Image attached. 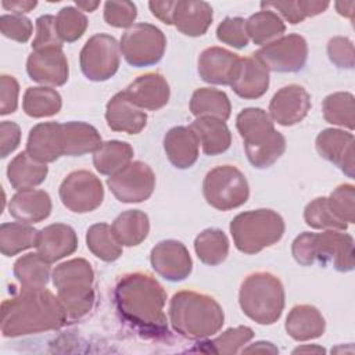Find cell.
<instances>
[{"label": "cell", "instance_id": "obj_1", "mask_svg": "<svg viewBox=\"0 0 355 355\" xmlns=\"http://www.w3.org/2000/svg\"><path fill=\"white\" fill-rule=\"evenodd\" d=\"M114 298L118 312L139 331L153 337L168 333L166 294L153 276L140 272L122 276L115 284Z\"/></svg>", "mask_w": 355, "mask_h": 355}, {"label": "cell", "instance_id": "obj_2", "mask_svg": "<svg viewBox=\"0 0 355 355\" xmlns=\"http://www.w3.org/2000/svg\"><path fill=\"white\" fill-rule=\"evenodd\" d=\"M68 313L51 291L44 287H21L1 304V333L18 337L55 330L68 320Z\"/></svg>", "mask_w": 355, "mask_h": 355}, {"label": "cell", "instance_id": "obj_3", "mask_svg": "<svg viewBox=\"0 0 355 355\" xmlns=\"http://www.w3.org/2000/svg\"><path fill=\"white\" fill-rule=\"evenodd\" d=\"M169 319L175 331L183 337L201 340L218 333L225 316L212 297L196 291H179L171 300Z\"/></svg>", "mask_w": 355, "mask_h": 355}, {"label": "cell", "instance_id": "obj_4", "mask_svg": "<svg viewBox=\"0 0 355 355\" xmlns=\"http://www.w3.org/2000/svg\"><path fill=\"white\" fill-rule=\"evenodd\" d=\"M236 126L244 140L248 161L255 168H268L286 150V139L273 126L262 108H245L236 118Z\"/></svg>", "mask_w": 355, "mask_h": 355}, {"label": "cell", "instance_id": "obj_5", "mask_svg": "<svg viewBox=\"0 0 355 355\" xmlns=\"http://www.w3.org/2000/svg\"><path fill=\"white\" fill-rule=\"evenodd\" d=\"M291 252L294 259L304 266L318 261L322 265L331 263L340 272L354 269V240L349 234L338 230L304 232L293 241Z\"/></svg>", "mask_w": 355, "mask_h": 355}, {"label": "cell", "instance_id": "obj_6", "mask_svg": "<svg viewBox=\"0 0 355 355\" xmlns=\"http://www.w3.org/2000/svg\"><path fill=\"white\" fill-rule=\"evenodd\" d=\"M93 277L92 265L83 258L62 262L54 269L53 284L69 319H79L92 309Z\"/></svg>", "mask_w": 355, "mask_h": 355}, {"label": "cell", "instance_id": "obj_7", "mask_svg": "<svg viewBox=\"0 0 355 355\" xmlns=\"http://www.w3.org/2000/svg\"><path fill=\"white\" fill-rule=\"evenodd\" d=\"M239 302L250 319L259 324H272L284 308L283 284L269 272H255L243 280Z\"/></svg>", "mask_w": 355, "mask_h": 355}, {"label": "cell", "instance_id": "obj_8", "mask_svg": "<svg viewBox=\"0 0 355 355\" xmlns=\"http://www.w3.org/2000/svg\"><path fill=\"white\" fill-rule=\"evenodd\" d=\"M230 233L239 251L257 254L283 237L284 220L272 209L247 211L232 220Z\"/></svg>", "mask_w": 355, "mask_h": 355}, {"label": "cell", "instance_id": "obj_9", "mask_svg": "<svg viewBox=\"0 0 355 355\" xmlns=\"http://www.w3.org/2000/svg\"><path fill=\"white\" fill-rule=\"evenodd\" d=\"M202 193L211 207L229 211L247 201L250 189L245 176L236 166L220 165L205 175Z\"/></svg>", "mask_w": 355, "mask_h": 355}, {"label": "cell", "instance_id": "obj_10", "mask_svg": "<svg viewBox=\"0 0 355 355\" xmlns=\"http://www.w3.org/2000/svg\"><path fill=\"white\" fill-rule=\"evenodd\" d=\"M166 39L164 33L151 24L132 25L121 39V53L133 67H148L157 64L165 51Z\"/></svg>", "mask_w": 355, "mask_h": 355}, {"label": "cell", "instance_id": "obj_11", "mask_svg": "<svg viewBox=\"0 0 355 355\" xmlns=\"http://www.w3.org/2000/svg\"><path fill=\"white\" fill-rule=\"evenodd\" d=\"M119 44L115 37L98 33L92 36L80 51V69L94 82L110 79L119 67Z\"/></svg>", "mask_w": 355, "mask_h": 355}, {"label": "cell", "instance_id": "obj_12", "mask_svg": "<svg viewBox=\"0 0 355 355\" xmlns=\"http://www.w3.org/2000/svg\"><path fill=\"white\" fill-rule=\"evenodd\" d=\"M252 55L268 71L297 72L306 62L308 44L302 36L293 33L265 44Z\"/></svg>", "mask_w": 355, "mask_h": 355}, {"label": "cell", "instance_id": "obj_13", "mask_svg": "<svg viewBox=\"0 0 355 355\" xmlns=\"http://www.w3.org/2000/svg\"><path fill=\"white\" fill-rule=\"evenodd\" d=\"M60 198L65 208L85 214L94 211L104 198L100 179L89 171L71 172L60 186Z\"/></svg>", "mask_w": 355, "mask_h": 355}, {"label": "cell", "instance_id": "obj_14", "mask_svg": "<svg viewBox=\"0 0 355 355\" xmlns=\"http://www.w3.org/2000/svg\"><path fill=\"white\" fill-rule=\"evenodd\" d=\"M107 184L121 202H141L153 194L155 175L147 164L135 161L110 176Z\"/></svg>", "mask_w": 355, "mask_h": 355}, {"label": "cell", "instance_id": "obj_15", "mask_svg": "<svg viewBox=\"0 0 355 355\" xmlns=\"http://www.w3.org/2000/svg\"><path fill=\"white\" fill-rule=\"evenodd\" d=\"M153 269L166 280L179 282L191 272V258L187 248L176 240H164L158 243L150 254Z\"/></svg>", "mask_w": 355, "mask_h": 355}, {"label": "cell", "instance_id": "obj_16", "mask_svg": "<svg viewBox=\"0 0 355 355\" xmlns=\"http://www.w3.org/2000/svg\"><path fill=\"white\" fill-rule=\"evenodd\" d=\"M26 71L32 80L61 86L68 80V61L61 47H47L33 50L26 61Z\"/></svg>", "mask_w": 355, "mask_h": 355}, {"label": "cell", "instance_id": "obj_17", "mask_svg": "<svg viewBox=\"0 0 355 355\" xmlns=\"http://www.w3.org/2000/svg\"><path fill=\"white\" fill-rule=\"evenodd\" d=\"M311 108V96L300 85L282 87L270 100V119L283 126H291L301 122Z\"/></svg>", "mask_w": 355, "mask_h": 355}, {"label": "cell", "instance_id": "obj_18", "mask_svg": "<svg viewBox=\"0 0 355 355\" xmlns=\"http://www.w3.org/2000/svg\"><path fill=\"white\" fill-rule=\"evenodd\" d=\"M316 151L354 178V136L340 129H324L316 137Z\"/></svg>", "mask_w": 355, "mask_h": 355}, {"label": "cell", "instance_id": "obj_19", "mask_svg": "<svg viewBox=\"0 0 355 355\" xmlns=\"http://www.w3.org/2000/svg\"><path fill=\"white\" fill-rule=\"evenodd\" d=\"M123 93L139 108L154 111L168 103L169 85L162 75L150 72L133 80Z\"/></svg>", "mask_w": 355, "mask_h": 355}, {"label": "cell", "instance_id": "obj_20", "mask_svg": "<svg viewBox=\"0 0 355 355\" xmlns=\"http://www.w3.org/2000/svg\"><path fill=\"white\" fill-rule=\"evenodd\" d=\"M230 86L243 98H258L268 90L269 71L254 55L240 58Z\"/></svg>", "mask_w": 355, "mask_h": 355}, {"label": "cell", "instance_id": "obj_21", "mask_svg": "<svg viewBox=\"0 0 355 355\" xmlns=\"http://www.w3.org/2000/svg\"><path fill=\"white\" fill-rule=\"evenodd\" d=\"M240 57L222 49L208 47L198 57V73L202 80L214 85H230Z\"/></svg>", "mask_w": 355, "mask_h": 355}, {"label": "cell", "instance_id": "obj_22", "mask_svg": "<svg viewBox=\"0 0 355 355\" xmlns=\"http://www.w3.org/2000/svg\"><path fill=\"white\" fill-rule=\"evenodd\" d=\"M32 158L47 164L60 158L62 154L61 123L43 122L33 126L28 136L26 150Z\"/></svg>", "mask_w": 355, "mask_h": 355}, {"label": "cell", "instance_id": "obj_23", "mask_svg": "<svg viewBox=\"0 0 355 355\" xmlns=\"http://www.w3.org/2000/svg\"><path fill=\"white\" fill-rule=\"evenodd\" d=\"M105 119L112 130L136 135L146 126L147 114L135 105L123 92H119L108 101Z\"/></svg>", "mask_w": 355, "mask_h": 355}, {"label": "cell", "instance_id": "obj_24", "mask_svg": "<svg viewBox=\"0 0 355 355\" xmlns=\"http://www.w3.org/2000/svg\"><path fill=\"white\" fill-rule=\"evenodd\" d=\"M76 248V233L71 226L64 223H53L42 229L36 244L37 252L50 263L71 255Z\"/></svg>", "mask_w": 355, "mask_h": 355}, {"label": "cell", "instance_id": "obj_25", "mask_svg": "<svg viewBox=\"0 0 355 355\" xmlns=\"http://www.w3.org/2000/svg\"><path fill=\"white\" fill-rule=\"evenodd\" d=\"M8 212L18 222L36 223L50 215L51 198L43 190H21L11 197Z\"/></svg>", "mask_w": 355, "mask_h": 355}, {"label": "cell", "instance_id": "obj_26", "mask_svg": "<svg viewBox=\"0 0 355 355\" xmlns=\"http://www.w3.org/2000/svg\"><path fill=\"white\" fill-rule=\"evenodd\" d=\"M200 143L190 128L175 126L164 137V148L169 162L179 168H190L198 158Z\"/></svg>", "mask_w": 355, "mask_h": 355}, {"label": "cell", "instance_id": "obj_27", "mask_svg": "<svg viewBox=\"0 0 355 355\" xmlns=\"http://www.w3.org/2000/svg\"><path fill=\"white\" fill-rule=\"evenodd\" d=\"M212 22V8L205 1H176L172 24L187 36H201Z\"/></svg>", "mask_w": 355, "mask_h": 355}, {"label": "cell", "instance_id": "obj_28", "mask_svg": "<svg viewBox=\"0 0 355 355\" xmlns=\"http://www.w3.org/2000/svg\"><path fill=\"white\" fill-rule=\"evenodd\" d=\"M324 318L312 305H295L286 319V331L295 341L318 338L324 333Z\"/></svg>", "mask_w": 355, "mask_h": 355}, {"label": "cell", "instance_id": "obj_29", "mask_svg": "<svg viewBox=\"0 0 355 355\" xmlns=\"http://www.w3.org/2000/svg\"><path fill=\"white\" fill-rule=\"evenodd\" d=\"M62 154L68 157H79L94 153L101 144V136L96 128L85 122L61 123Z\"/></svg>", "mask_w": 355, "mask_h": 355}, {"label": "cell", "instance_id": "obj_30", "mask_svg": "<svg viewBox=\"0 0 355 355\" xmlns=\"http://www.w3.org/2000/svg\"><path fill=\"white\" fill-rule=\"evenodd\" d=\"M189 128L197 136V140L207 155H216L225 153L230 147V130L220 119L209 116L197 118Z\"/></svg>", "mask_w": 355, "mask_h": 355}, {"label": "cell", "instance_id": "obj_31", "mask_svg": "<svg viewBox=\"0 0 355 355\" xmlns=\"http://www.w3.org/2000/svg\"><path fill=\"white\" fill-rule=\"evenodd\" d=\"M47 171L46 164L36 161L26 151H22L8 164L7 178L15 190H29L44 182Z\"/></svg>", "mask_w": 355, "mask_h": 355}, {"label": "cell", "instance_id": "obj_32", "mask_svg": "<svg viewBox=\"0 0 355 355\" xmlns=\"http://www.w3.org/2000/svg\"><path fill=\"white\" fill-rule=\"evenodd\" d=\"M230 108L226 93L212 87L197 89L190 100V111L197 118L209 116L225 122L230 116Z\"/></svg>", "mask_w": 355, "mask_h": 355}, {"label": "cell", "instance_id": "obj_33", "mask_svg": "<svg viewBox=\"0 0 355 355\" xmlns=\"http://www.w3.org/2000/svg\"><path fill=\"white\" fill-rule=\"evenodd\" d=\"M133 148L129 143L111 140L101 143L93 153V164L101 175L112 176L132 162Z\"/></svg>", "mask_w": 355, "mask_h": 355}, {"label": "cell", "instance_id": "obj_34", "mask_svg": "<svg viewBox=\"0 0 355 355\" xmlns=\"http://www.w3.org/2000/svg\"><path fill=\"white\" fill-rule=\"evenodd\" d=\"M111 229L116 240L121 243V245H126V247L137 245L148 234V230H150L148 216L139 209H129L121 214L114 220V223L111 225Z\"/></svg>", "mask_w": 355, "mask_h": 355}, {"label": "cell", "instance_id": "obj_35", "mask_svg": "<svg viewBox=\"0 0 355 355\" xmlns=\"http://www.w3.org/2000/svg\"><path fill=\"white\" fill-rule=\"evenodd\" d=\"M40 230L22 222L3 223L0 226V251L6 257L17 255L18 252L36 247Z\"/></svg>", "mask_w": 355, "mask_h": 355}, {"label": "cell", "instance_id": "obj_36", "mask_svg": "<svg viewBox=\"0 0 355 355\" xmlns=\"http://www.w3.org/2000/svg\"><path fill=\"white\" fill-rule=\"evenodd\" d=\"M245 31L255 44H268L284 33L286 25L273 10H262L245 21Z\"/></svg>", "mask_w": 355, "mask_h": 355}, {"label": "cell", "instance_id": "obj_37", "mask_svg": "<svg viewBox=\"0 0 355 355\" xmlns=\"http://www.w3.org/2000/svg\"><path fill=\"white\" fill-rule=\"evenodd\" d=\"M194 250L201 262L215 266L226 259L229 240L219 229H205L196 237Z\"/></svg>", "mask_w": 355, "mask_h": 355}, {"label": "cell", "instance_id": "obj_38", "mask_svg": "<svg viewBox=\"0 0 355 355\" xmlns=\"http://www.w3.org/2000/svg\"><path fill=\"white\" fill-rule=\"evenodd\" d=\"M14 275L21 287H44L50 276V262L39 252H31L17 259Z\"/></svg>", "mask_w": 355, "mask_h": 355}, {"label": "cell", "instance_id": "obj_39", "mask_svg": "<svg viewBox=\"0 0 355 355\" xmlns=\"http://www.w3.org/2000/svg\"><path fill=\"white\" fill-rule=\"evenodd\" d=\"M22 108L32 118L51 116L61 110V96L51 87H28Z\"/></svg>", "mask_w": 355, "mask_h": 355}, {"label": "cell", "instance_id": "obj_40", "mask_svg": "<svg viewBox=\"0 0 355 355\" xmlns=\"http://www.w3.org/2000/svg\"><path fill=\"white\" fill-rule=\"evenodd\" d=\"M87 248L100 259L112 262L122 254V245L116 240L111 226L107 223H96L87 229Z\"/></svg>", "mask_w": 355, "mask_h": 355}, {"label": "cell", "instance_id": "obj_41", "mask_svg": "<svg viewBox=\"0 0 355 355\" xmlns=\"http://www.w3.org/2000/svg\"><path fill=\"white\" fill-rule=\"evenodd\" d=\"M323 116L333 125L354 129V96L351 93H333L323 100Z\"/></svg>", "mask_w": 355, "mask_h": 355}, {"label": "cell", "instance_id": "obj_42", "mask_svg": "<svg viewBox=\"0 0 355 355\" xmlns=\"http://www.w3.org/2000/svg\"><path fill=\"white\" fill-rule=\"evenodd\" d=\"M327 1H268L261 3V7L266 10L275 8L290 24H298L306 17H313L323 12L327 8Z\"/></svg>", "mask_w": 355, "mask_h": 355}, {"label": "cell", "instance_id": "obj_43", "mask_svg": "<svg viewBox=\"0 0 355 355\" xmlns=\"http://www.w3.org/2000/svg\"><path fill=\"white\" fill-rule=\"evenodd\" d=\"M304 218L308 226L313 229H333V230H343L347 229V223L337 219L330 207L327 204V197H319L311 201L304 211Z\"/></svg>", "mask_w": 355, "mask_h": 355}, {"label": "cell", "instance_id": "obj_44", "mask_svg": "<svg viewBox=\"0 0 355 355\" xmlns=\"http://www.w3.org/2000/svg\"><path fill=\"white\" fill-rule=\"evenodd\" d=\"M252 337H254V331H252V329H250L247 326L227 329L215 340L205 343L208 345V349H205V351L207 352L211 351L215 354H227V355L236 354Z\"/></svg>", "mask_w": 355, "mask_h": 355}, {"label": "cell", "instance_id": "obj_45", "mask_svg": "<svg viewBox=\"0 0 355 355\" xmlns=\"http://www.w3.org/2000/svg\"><path fill=\"white\" fill-rule=\"evenodd\" d=\"M57 32L62 42L72 43L78 40L87 28L86 17L73 7H64L55 17Z\"/></svg>", "mask_w": 355, "mask_h": 355}, {"label": "cell", "instance_id": "obj_46", "mask_svg": "<svg viewBox=\"0 0 355 355\" xmlns=\"http://www.w3.org/2000/svg\"><path fill=\"white\" fill-rule=\"evenodd\" d=\"M355 187L352 184L338 186L327 198V204L333 215L344 223H354L355 220Z\"/></svg>", "mask_w": 355, "mask_h": 355}, {"label": "cell", "instance_id": "obj_47", "mask_svg": "<svg viewBox=\"0 0 355 355\" xmlns=\"http://www.w3.org/2000/svg\"><path fill=\"white\" fill-rule=\"evenodd\" d=\"M216 36L220 42L229 46H233L236 49H241L248 44L245 21L240 17L225 18L216 29Z\"/></svg>", "mask_w": 355, "mask_h": 355}, {"label": "cell", "instance_id": "obj_48", "mask_svg": "<svg viewBox=\"0 0 355 355\" xmlns=\"http://www.w3.org/2000/svg\"><path fill=\"white\" fill-rule=\"evenodd\" d=\"M47 47H62V40L57 32V21L53 15H42L36 19V35L32 42L33 50Z\"/></svg>", "mask_w": 355, "mask_h": 355}, {"label": "cell", "instance_id": "obj_49", "mask_svg": "<svg viewBox=\"0 0 355 355\" xmlns=\"http://www.w3.org/2000/svg\"><path fill=\"white\" fill-rule=\"evenodd\" d=\"M0 31L3 36L25 43L32 35L33 25L29 18L18 14H3L0 17Z\"/></svg>", "mask_w": 355, "mask_h": 355}, {"label": "cell", "instance_id": "obj_50", "mask_svg": "<svg viewBox=\"0 0 355 355\" xmlns=\"http://www.w3.org/2000/svg\"><path fill=\"white\" fill-rule=\"evenodd\" d=\"M136 15V6L130 1H107L104 4V19L111 26L130 28Z\"/></svg>", "mask_w": 355, "mask_h": 355}, {"label": "cell", "instance_id": "obj_51", "mask_svg": "<svg viewBox=\"0 0 355 355\" xmlns=\"http://www.w3.org/2000/svg\"><path fill=\"white\" fill-rule=\"evenodd\" d=\"M327 54L333 64L338 68H352L354 67V46L347 37L336 36L329 40Z\"/></svg>", "mask_w": 355, "mask_h": 355}, {"label": "cell", "instance_id": "obj_52", "mask_svg": "<svg viewBox=\"0 0 355 355\" xmlns=\"http://www.w3.org/2000/svg\"><path fill=\"white\" fill-rule=\"evenodd\" d=\"M19 85L11 75L0 76V114L7 115L17 110Z\"/></svg>", "mask_w": 355, "mask_h": 355}, {"label": "cell", "instance_id": "obj_53", "mask_svg": "<svg viewBox=\"0 0 355 355\" xmlns=\"http://www.w3.org/2000/svg\"><path fill=\"white\" fill-rule=\"evenodd\" d=\"M21 129L15 122L3 121L0 123V155L6 158L10 155L19 144Z\"/></svg>", "mask_w": 355, "mask_h": 355}, {"label": "cell", "instance_id": "obj_54", "mask_svg": "<svg viewBox=\"0 0 355 355\" xmlns=\"http://www.w3.org/2000/svg\"><path fill=\"white\" fill-rule=\"evenodd\" d=\"M176 1H150V10L153 15H155L158 19H161L164 24L171 25L173 10H175Z\"/></svg>", "mask_w": 355, "mask_h": 355}, {"label": "cell", "instance_id": "obj_55", "mask_svg": "<svg viewBox=\"0 0 355 355\" xmlns=\"http://www.w3.org/2000/svg\"><path fill=\"white\" fill-rule=\"evenodd\" d=\"M36 1H28V0H14V1H7L4 0L1 3V6L6 8V10H10V11H14L15 14L18 15H22L24 12H29L32 8L36 7Z\"/></svg>", "mask_w": 355, "mask_h": 355}, {"label": "cell", "instance_id": "obj_56", "mask_svg": "<svg viewBox=\"0 0 355 355\" xmlns=\"http://www.w3.org/2000/svg\"><path fill=\"white\" fill-rule=\"evenodd\" d=\"M272 352V354H277L279 349L272 344V343H266V341H258L247 348L243 349V352Z\"/></svg>", "mask_w": 355, "mask_h": 355}, {"label": "cell", "instance_id": "obj_57", "mask_svg": "<svg viewBox=\"0 0 355 355\" xmlns=\"http://www.w3.org/2000/svg\"><path fill=\"white\" fill-rule=\"evenodd\" d=\"M294 354H298V352H311V354H324L326 349L319 347V345H304V347H298L293 351Z\"/></svg>", "mask_w": 355, "mask_h": 355}, {"label": "cell", "instance_id": "obj_58", "mask_svg": "<svg viewBox=\"0 0 355 355\" xmlns=\"http://www.w3.org/2000/svg\"><path fill=\"white\" fill-rule=\"evenodd\" d=\"M98 1H93V3H83V1H76V6L79 7V8H82L83 11H89V12H92L93 10H96L97 7H98Z\"/></svg>", "mask_w": 355, "mask_h": 355}]
</instances>
